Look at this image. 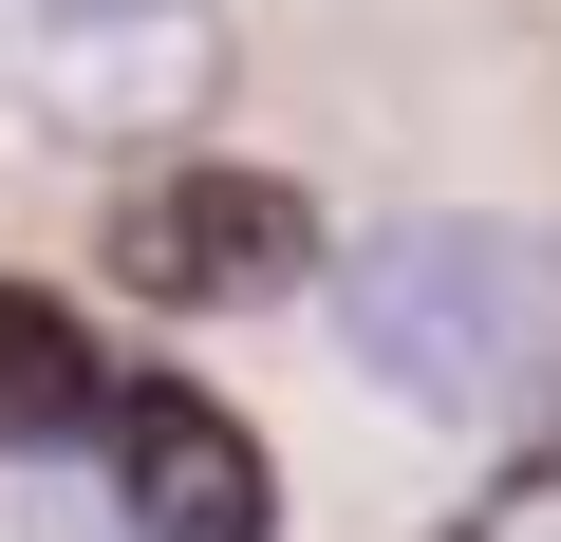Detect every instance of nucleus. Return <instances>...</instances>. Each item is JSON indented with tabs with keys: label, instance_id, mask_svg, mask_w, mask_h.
I'll return each instance as SVG.
<instances>
[{
	"label": "nucleus",
	"instance_id": "nucleus-1",
	"mask_svg": "<svg viewBox=\"0 0 561 542\" xmlns=\"http://www.w3.org/2000/svg\"><path fill=\"white\" fill-rule=\"evenodd\" d=\"M337 356L431 430H542L561 412V243L505 206H412L337 262Z\"/></svg>",
	"mask_w": 561,
	"mask_h": 542
},
{
	"label": "nucleus",
	"instance_id": "nucleus-2",
	"mask_svg": "<svg viewBox=\"0 0 561 542\" xmlns=\"http://www.w3.org/2000/svg\"><path fill=\"white\" fill-rule=\"evenodd\" d=\"M0 94L57 150H169L225 113V0H0Z\"/></svg>",
	"mask_w": 561,
	"mask_h": 542
},
{
	"label": "nucleus",
	"instance_id": "nucleus-3",
	"mask_svg": "<svg viewBox=\"0 0 561 542\" xmlns=\"http://www.w3.org/2000/svg\"><path fill=\"white\" fill-rule=\"evenodd\" d=\"M113 281L187 300V319H243V300H300L319 281V206L280 169H225V150H169L131 206H113Z\"/></svg>",
	"mask_w": 561,
	"mask_h": 542
},
{
	"label": "nucleus",
	"instance_id": "nucleus-4",
	"mask_svg": "<svg viewBox=\"0 0 561 542\" xmlns=\"http://www.w3.org/2000/svg\"><path fill=\"white\" fill-rule=\"evenodd\" d=\"M94 449H113L131 542H280V468H262V430H243L225 393L150 374V393H113V412H94Z\"/></svg>",
	"mask_w": 561,
	"mask_h": 542
},
{
	"label": "nucleus",
	"instance_id": "nucleus-5",
	"mask_svg": "<svg viewBox=\"0 0 561 542\" xmlns=\"http://www.w3.org/2000/svg\"><path fill=\"white\" fill-rule=\"evenodd\" d=\"M94 412H113V374H94V337L38 300V281H0V449H94Z\"/></svg>",
	"mask_w": 561,
	"mask_h": 542
}]
</instances>
